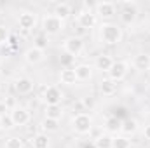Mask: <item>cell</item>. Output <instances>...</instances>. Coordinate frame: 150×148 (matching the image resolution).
<instances>
[{
  "instance_id": "6da1fadb",
  "label": "cell",
  "mask_w": 150,
  "mask_h": 148,
  "mask_svg": "<svg viewBox=\"0 0 150 148\" xmlns=\"http://www.w3.org/2000/svg\"><path fill=\"white\" fill-rule=\"evenodd\" d=\"M100 37L103 40V44L115 45L122 40V28L115 23H103L100 28Z\"/></svg>"
},
{
  "instance_id": "7a4b0ae2",
  "label": "cell",
  "mask_w": 150,
  "mask_h": 148,
  "mask_svg": "<svg viewBox=\"0 0 150 148\" xmlns=\"http://www.w3.org/2000/svg\"><path fill=\"white\" fill-rule=\"evenodd\" d=\"M72 127H74V131L77 134H87V132H91V129H93V118H91V115L84 113V111L77 113L72 118Z\"/></svg>"
},
{
  "instance_id": "3957f363",
  "label": "cell",
  "mask_w": 150,
  "mask_h": 148,
  "mask_svg": "<svg viewBox=\"0 0 150 148\" xmlns=\"http://www.w3.org/2000/svg\"><path fill=\"white\" fill-rule=\"evenodd\" d=\"M42 30H44L45 35H56L63 30V21L59 18H56L54 14L45 16L44 21H42Z\"/></svg>"
},
{
  "instance_id": "277c9868",
  "label": "cell",
  "mask_w": 150,
  "mask_h": 148,
  "mask_svg": "<svg viewBox=\"0 0 150 148\" xmlns=\"http://www.w3.org/2000/svg\"><path fill=\"white\" fill-rule=\"evenodd\" d=\"M138 18V7L134 2H126L122 4V9H120V21L124 25H133Z\"/></svg>"
},
{
  "instance_id": "5b68a950",
  "label": "cell",
  "mask_w": 150,
  "mask_h": 148,
  "mask_svg": "<svg viewBox=\"0 0 150 148\" xmlns=\"http://www.w3.org/2000/svg\"><path fill=\"white\" fill-rule=\"evenodd\" d=\"M127 72H129V65L126 61H113L112 68L108 70V75H110V78L113 82H120V80L126 78Z\"/></svg>"
},
{
  "instance_id": "8992f818",
  "label": "cell",
  "mask_w": 150,
  "mask_h": 148,
  "mask_svg": "<svg viewBox=\"0 0 150 148\" xmlns=\"http://www.w3.org/2000/svg\"><path fill=\"white\" fill-rule=\"evenodd\" d=\"M63 45H65V52L72 54L74 58L80 56L82 51H84V42H82V38L80 37H68L67 40H65Z\"/></svg>"
},
{
  "instance_id": "52a82bcc",
  "label": "cell",
  "mask_w": 150,
  "mask_h": 148,
  "mask_svg": "<svg viewBox=\"0 0 150 148\" xmlns=\"http://www.w3.org/2000/svg\"><path fill=\"white\" fill-rule=\"evenodd\" d=\"M44 101L45 105H59L63 101V92L59 87L56 85H49L45 91H44Z\"/></svg>"
},
{
  "instance_id": "ba28073f",
  "label": "cell",
  "mask_w": 150,
  "mask_h": 148,
  "mask_svg": "<svg viewBox=\"0 0 150 148\" xmlns=\"http://www.w3.org/2000/svg\"><path fill=\"white\" fill-rule=\"evenodd\" d=\"M18 25H19V30H23V32H30V30H33L35 28V25H37V16L33 14V12H21L19 14V19H18Z\"/></svg>"
},
{
  "instance_id": "9c48e42d",
  "label": "cell",
  "mask_w": 150,
  "mask_h": 148,
  "mask_svg": "<svg viewBox=\"0 0 150 148\" xmlns=\"http://www.w3.org/2000/svg\"><path fill=\"white\" fill-rule=\"evenodd\" d=\"M14 87H16L18 94L26 96V94L33 92V89H35V82H33L32 78H28V77H21V78L16 80V85H14Z\"/></svg>"
},
{
  "instance_id": "30bf717a",
  "label": "cell",
  "mask_w": 150,
  "mask_h": 148,
  "mask_svg": "<svg viewBox=\"0 0 150 148\" xmlns=\"http://www.w3.org/2000/svg\"><path fill=\"white\" fill-rule=\"evenodd\" d=\"M11 117L14 120V125H26L30 122V118H32L30 111L26 110V108H19V106L11 111Z\"/></svg>"
},
{
  "instance_id": "8fae6325",
  "label": "cell",
  "mask_w": 150,
  "mask_h": 148,
  "mask_svg": "<svg viewBox=\"0 0 150 148\" xmlns=\"http://www.w3.org/2000/svg\"><path fill=\"white\" fill-rule=\"evenodd\" d=\"M79 25H80V28H84V30L94 28V25H96V14L91 12V11L80 12V14H79Z\"/></svg>"
},
{
  "instance_id": "7c38bea8",
  "label": "cell",
  "mask_w": 150,
  "mask_h": 148,
  "mask_svg": "<svg viewBox=\"0 0 150 148\" xmlns=\"http://www.w3.org/2000/svg\"><path fill=\"white\" fill-rule=\"evenodd\" d=\"M44 59V51H40L37 47H30L25 51V61L28 65H37Z\"/></svg>"
},
{
  "instance_id": "4fadbf2b",
  "label": "cell",
  "mask_w": 150,
  "mask_h": 148,
  "mask_svg": "<svg viewBox=\"0 0 150 148\" xmlns=\"http://www.w3.org/2000/svg\"><path fill=\"white\" fill-rule=\"evenodd\" d=\"M96 14H100L103 19H110L115 14V5L112 2H100L96 5Z\"/></svg>"
},
{
  "instance_id": "5bb4252c",
  "label": "cell",
  "mask_w": 150,
  "mask_h": 148,
  "mask_svg": "<svg viewBox=\"0 0 150 148\" xmlns=\"http://www.w3.org/2000/svg\"><path fill=\"white\" fill-rule=\"evenodd\" d=\"M59 82L65 85H75L79 82L77 75H75V68H63L59 73Z\"/></svg>"
},
{
  "instance_id": "9a60e30c",
  "label": "cell",
  "mask_w": 150,
  "mask_h": 148,
  "mask_svg": "<svg viewBox=\"0 0 150 148\" xmlns=\"http://www.w3.org/2000/svg\"><path fill=\"white\" fill-rule=\"evenodd\" d=\"M100 92L103 96H113L117 92V82H113L112 78H103L100 82Z\"/></svg>"
},
{
  "instance_id": "2e32d148",
  "label": "cell",
  "mask_w": 150,
  "mask_h": 148,
  "mask_svg": "<svg viewBox=\"0 0 150 148\" xmlns=\"http://www.w3.org/2000/svg\"><path fill=\"white\" fill-rule=\"evenodd\" d=\"M94 65H96V68H98V70H101V72H107V73H108V70L112 68V65H113V59L108 56V54H100V56H96Z\"/></svg>"
},
{
  "instance_id": "e0dca14e",
  "label": "cell",
  "mask_w": 150,
  "mask_h": 148,
  "mask_svg": "<svg viewBox=\"0 0 150 148\" xmlns=\"http://www.w3.org/2000/svg\"><path fill=\"white\" fill-rule=\"evenodd\" d=\"M134 68L136 70H140V72H149L150 68V54H145V52H142V54H138L136 58H134Z\"/></svg>"
},
{
  "instance_id": "ac0fdd59",
  "label": "cell",
  "mask_w": 150,
  "mask_h": 148,
  "mask_svg": "<svg viewBox=\"0 0 150 148\" xmlns=\"http://www.w3.org/2000/svg\"><path fill=\"white\" fill-rule=\"evenodd\" d=\"M75 75H77V80H89L93 77V66L91 65H79L75 66Z\"/></svg>"
},
{
  "instance_id": "d6986e66",
  "label": "cell",
  "mask_w": 150,
  "mask_h": 148,
  "mask_svg": "<svg viewBox=\"0 0 150 148\" xmlns=\"http://www.w3.org/2000/svg\"><path fill=\"white\" fill-rule=\"evenodd\" d=\"M105 127H107L108 132H117V131H120V127H122V120H120L117 115H110V117L105 120Z\"/></svg>"
},
{
  "instance_id": "ffe728a7",
  "label": "cell",
  "mask_w": 150,
  "mask_h": 148,
  "mask_svg": "<svg viewBox=\"0 0 150 148\" xmlns=\"http://www.w3.org/2000/svg\"><path fill=\"white\" fill-rule=\"evenodd\" d=\"M70 14H72V9H70V5H68V4H65V2L58 4V5H56V9H54V16H56V18H59L61 21H65L67 18H70Z\"/></svg>"
},
{
  "instance_id": "44dd1931",
  "label": "cell",
  "mask_w": 150,
  "mask_h": 148,
  "mask_svg": "<svg viewBox=\"0 0 150 148\" xmlns=\"http://www.w3.org/2000/svg\"><path fill=\"white\" fill-rule=\"evenodd\" d=\"M45 117L47 118H54V120H59L63 117V108L59 105H47L45 106Z\"/></svg>"
},
{
  "instance_id": "7402d4cb",
  "label": "cell",
  "mask_w": 150,
  "mask_h": 148,
  "mask_svg": "<svg viewBox=\"0 0 150 148\" xmlns=\"http://www.w3.org/2000/svg\"><path fill=\"white\" fill-rule=\"evenodd\" d=\"M94 147L96 148H113V138L110 134H101L94 140Z\"/></svg>"
},
{
  "instance_id": "603a6c76",
  "label": "cell",
  "mask_w": 150,
  "mask_h": 148,
  "mask_svg": "<svg viewBox=\"0 0 150 148\" xmlns=\"http://www.w3.org/2000/svg\"><path fill=\"white\" fill-rule=\"evenodd\" d=\"M32 147L33 148H49L51 147V140H49L47 134H37L32 140Z\"/></svg>"
},
{
  "instance_id": "cb8c5ba5",
  "label": "cell",
  "mask_w": 150,
  "mask_h": 148,
  "mask_svg": "<svg viewBox=\"0 0 150 148\" xmlns=\"http://www.w3.org/2000/svg\"><path fill=\"white\" fill-rule=\"evenodd\" d=\"M136 129H138V122H136L134 118H126V120H122L120 131H122L124 134H134Z\"/></svg>"
},
{
  "instance_id": "d4e9b609",
  "label": "cell",
  "mask_w": 150,
  "mask_h": 148,
  "mask_svg": "<svg viewBox=\"0 0 150 148\" xmlns=\"http://www.w3.org/2000/svg\"><path fill=\"white\" fill-rule=\"evenodd\" d=\"M40 127L44 129V131H47V132H54V131H58V127H59V124H58V120H54V118H44L42 122H40Z\"/></svg>"
},
{
  "instance_id": "484cf974",
  "label": "cell",
  "mask_w": 150,
  "mask_h": 148,
  "mask_svg": "<svg viewBox=\"0 0 150 148\" xmlns=\"http://www.w3.org/2000/svg\"><path fill=\"white\" fill-rule=\"evenodd\" d=\"M47 45H49V38L45 37V33H40L35 37V44H33V47H37L40 51H44V49H47Z\"/></svg>"
},
{
  "instance_id": "4316f807",
  "label": "cell",
  "mask_w": 150,
  "mask_h": 148,
  "mask_svg": "<svg viewBox=\"0 0 150 148\" xmlns=\"http://www.w3.org/2000/svg\"><path fill=\"white\" fill-rule=\"evenodd\" d=\"M113 148H131V140L126 136H117L113 138Z\"/></svg>"
},
{
  "instance_id": "83f0119b",
  "label": "cell",
  "mask_w": 150,
  "mask_h": 148,
  "mask_svg": "<svg viewBox=\"0 0 150 148\" xmlns=\"http://www.w3.org/2000/svg\"><path fill=\"white\" fill-rule=\"evenodd\" d=\"M5 148H23V140L18 136H11L5 140Z\"/></svg>"
},
{
  "instance_id": "f1b7e54d",
  "label": "cell",
  "mask_w": 150,
  "mask_h": 148,
  "mask_svg": "<svg viewBox=\"0 0 150 148\" xmlns=\"http://www.w3.org/2000/svg\"><path fill=\"white\" fill-rule=\"evenodd\" d=\"M12 127H16L14 125V120H12V117H11V113H7V115H4L2 117V129H12Z\"/></svg>"
},
{
  "instance_id": "f546056e",
  "label": "cell",
  "mask_w": 150,
  "mask_h": 148,
  "mask_svg": "<svg viewBox=\"0 0 150 148\" xmlns=\"http://www.w3.org/2000/svg\"><path fill=\"white\" fill-rule=\"evenodd\" d=\"M74 56L72 54H68V52H65V54H61V58H59V61H61V65L65 66V68H70V65L74 63Z\"/></svg>"
},
{
  "instance_id": "4dcf8cb0",
  "label": "cell",
  "mask_w": 150,
  "mask_h": 148,
  "mask_svg": "<svg viewBox=\"0 0 150 148\" xmlns=\"http://www.w3.org/2000/svg\"><path fill=\"white\" fill-rule=\"evenodd\" d=\"M9 40V30L0 25V44H5Z\"/></svg>"
},
{
  "instance_id": "1f68e13d",
  "label": "cell",
  "mask_w": 150,
  "mask_h": 148,
  "mask_svg": "<svg viewBox=\"0 0 150 148\" xmlns=\"http://www.w3.org/2000/svg\"><path fill=\"white\" fill-rule=\"evenodd\" d=\"M82 105H84L86 108H89V110H91V108L94 106V99H93L91 96H86V98H82Z\"/></svg>"
},
{
  "instance_id": "d6a6232c",
  "label": "cell",
  "mask_w": 150,
  "mask_h": 148,
  "mask_svg": "<svg viewBox=\"0 0 150 148\" xmlns=\"http://www.w3.org/2000/svg\"><path fill=\"white\" fill-rule=\"evenodd\" d=\"M4 103L7 105V108H12V110H14V108H18V106H16V99H14L12 96H9V98L4 101Z\"/></svg>"
},
{
  "instance_id": "836d02e7",
  "label": "cell",
  "mask_w": 150,
  "mask_h": 148,
  "mask_svg": "<svg viewBox=\"0 0 150 148\" xmlns=\"http://www.w3.org/2000/svg\"><path fill=\"white\" fill-rule=\"evenodd\" d=\"M7 111H9V108H7V105H5L4 101H0V117L7 115Z\"/></svg>"
},
{
  "instance_id": "e575fe53",
  "label": "cell",
  "mask_w": 150,
  "mask_h": 148,
  "mask_svg": "<svg viewBox=\"0 0 150 148\" xmlns=\"http://www.w3.org/2000/svg\"><path fill=\"white\" fill-rule=\"evenodd\" d=\"M145 140H149L150 141V124L145 127Z\"/></svg>"
},
{
  "instance_id": "d590c367",
  "label": "cell",
  "mask_w": 150,
  "mask_h": 148,
  "mask_svg": "<svg viewBox=\"0 0 150 148\" xmlns=\"http://www.w3.org/2000/svg\"><path fill=\"white\" fill-rule=\"evenodd\" d=\"M147 94H149V96H150V84H149V85H147Z\"/></svg>"
},
{
  "instance_id": "8d00e7d4",
  "label": "cell",
  "mask_w": 150,
  "mask_h": 148,
  "mask_svg": "<svg viewBox=\"0 0 150 148\" xmlns=\"http://www.w3.org/2000/svg\"><path fill=\"white\" fill-rule=\"evenodd\" d=\"M0 129H2V117H0Z\"/></svg>"
},
{
  "instance_id": "74e56055",
  "label": "cell",
  "mask_w": 150,
  "mask_h": 148,
  "mask_svg": "<svg viewBox=\"0 0 150 148\" xmlns=\"http://www.w3.org/2000/svg\"><path fill=\"white\" fill-rule=\"evenodd\" d=\"M87 148H96V147H94V145H93V147H87Z\"/></svg>"
},
{
  "instance_id": "f35d334b",
  "label": "cell",
  "mask_w": 150,
  "mask_h": 148,
  "mask_svg": "<svg viewBox=\"0 0 150 148\" xmlns=\"http://www.w3.org/2000/svg\"><path fill=\"white\" fill-rule=\"evenodd\" d=\"M0 66H2V59H0Z\"/></svg>"
},
{
  "instance_id": "ab89813d",
  "label": "cell",
  "mask_w": 150,
  "mask_h": 148,
  "mask_svg": "<svg viewBox=\"0 0 150 148\" xmlns=\"http://www.w3.org/2000/svg\"><path fill=\"white\" fill-rule=\"evenodd\" d=\"M149 73H150V68H149Z\"/></svg>"
}]
</instances>
